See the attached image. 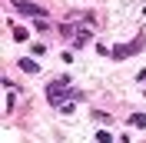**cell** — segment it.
Masks as SVG:
<instances>
[{
    "mask_svg": "<svg viewBox=\"0 0 146 143\" xmlns=\"http://www.w3.org/2000/svg\"><path fill=\"white\" fill-rule=\"evenodd\" d=\"M96 143H113V136H110V133H100V136H96Z\"/></svg>",
    "mask_w": 146,
    "mask_h": 143,
    "instance_id": "obj_2",
    "label": "cell"
},
{
    "mask_svg": "<svg viewBox=\"0 0 146 143\" xmlns=\"http://www.w3.org/2000/svg\"><path fill=\"white\" fill-rule=\"evenodd\" d=\"M129 123H133V126H146V113H136V116H129Z\"/></svg>",
    "mask_w": 146,
    "mask_h": 143,
    "instance_id": "obj_1",
    "label": "cell"
}]
</instances>
